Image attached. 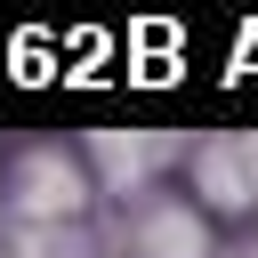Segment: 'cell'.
<instances>
[{
  "label": "cell",
  "mask_w": 258,
  "mask_h": 258,
  "mask_svg": "<svg viewBox=\"0 0 258 258\" xmlns=\"http://www.w3.org/2000/svg\"><path fill=\"white\" fill-rule=\"evenodd\" d=\"M89 202H97L89 153L24 145V153H8V169H0V210H8L16 226H81Z\"/></svg>",
  "instance_id": "6da1fadb"
},
{
  "label": "cell",
  "mask_w": 258,
  "mask_h": 258,
  "mask_svg": "<svg viewBox=\"0 0 258 258\" xmlns=\"http://www.w3.org/2000/svg\"><path fill=\"white\" fill-rule=\"evenodd\" d=\"M185 177H194V202L218 218L258 210V137H202L185 153Z\"/></svg>",
  "instance_id": "7a4b0ae2"
},
{
  "label": "cell",
  "mask_w": 258,
  "mask_h": 258,
  "mask_svg": "<svg viewBox=\"0 0 258 258\" xmlns=\"http://www.w3.org/2000/svg\"><path fill=\"white\" fill-rule=\"evenodd\" d=\"M177 153L185 145L161 137V129H97L89 137V177H97V194H145Z\"/></svg>",
  "instance_id": "3957f363"
},
{
  "label": "cell",
  "mask_w": 258,
  "mask_h": 258,
  "mask_svg": "<svg viewBox=\"0 0 258 258\" xmlns=\"http://www.w3.org/2000/svg\"><path fill=\"white\" fill-rule=\"evenodd\" d=\"M129 258H210V218L194 202H145L129 218Z\"/></svg>",
  "instance_id": "277c9868"
},
{
  "label": "cell",
  "mask_w": 258,
  "mask_h": 258,
  "mask_svg": "<svg viewBox=\"0 0 258 258\" xmlns=\"http://www.w3.org/2000/svg\"><path fill=\"white\" fill-rule=\"evenodd\" d=\"M8 258H97V250H89L81 226H16Z\"/></svg>",
  "instance_id": "5b68a950"
},
{
  "label": "cell",
  "mask_w": 258,
  "mask_h": 258,
  "mask_svg": "<svg viewBox=\"0 0 258 258\" xmlns=\"http://www.w3.org/2000/svg\"><path fill=\"white\" fill-rule=\"evenodd\" d=\"M226 258H258V242H242V250H226Z\"/></svg>",
  "instance_id": "8992f818"
}]
</instances>
